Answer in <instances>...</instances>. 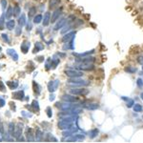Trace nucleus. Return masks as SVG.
Segmentation results:
<instances>
[{"label": "nucleus", "mask_w": 143, "mask_h": 143, "mask_svg": "<svg viewBox=\"0 0 143 143\" xmlns=\"http://www.w3.org/2000/svg\"><path fill=\"white\" fill-rule=\"evenodd\" d=\"M60 13H61V11L60 10H56L54 13H53V14H52V22H54L58 17H59V15H60Z\"/></svg>", "instance_id": "obj_1"}, {"label": "nucleus", "mask_w": 143, "mask_h": 143, "mask_svg": "<svg viewBox=\"0 0 143 143\" xmlns=\"http://www.w3.org/2000/svg\"><path fill=\"white\" fill-rule=\"evenodd\" d=\"M60 0H50V8L51 9H53L55 6H57L59 4Z\"/></svg>", "instance_id": "obj_2"}, {"label": "nucleus", "mask_w": 143, "mask_h": 143, "mask_svg": "<svg viewBox=\"0 0 143 143\" xmlns=\"http://www.w3.org/2000/svg\"><path fill=\"white\" fill-rule=\"evenodd\" d=\"M49 22H50V13H46L45 17H44V21H43V25L44 26H47L48 24H49Z\"/></svg>", "instance_id": "obj_3"}, {"label": "nucleus", "mask_w": 143, "mask_h": 143, "mask_svg": "<svg viewBox=\"0 0 143 143\" xmlns=\"http://www.w3.org/2000/svg\"><path fill=\"white\" fill-rule=\"evenodd\" d=\"M67 74L68 75H71V76H79V75H81V74H83V73H81V72H67Z\"/></svg>", "instance_id": "obj_4"}, {"label": "nucleus", "mask_w": 143, "mask_h": 143, "mask_svg": "<svg viewBox=\"0 0 143 143\" xmlns=\"http://www.w3.org/2000/svg\"><path fill=\"white\" fill-rule=\"evenodd\" d=\"M7 26H8L9 29H13V27L14 26V21H13V20H12V21H9V22L7 23Z\"/></svg>", "instance_id": "obj_5"}, {"label": "nucleus", "mask_w": 143, "mask_h": 143, "mask_svg": "<svg viewBox=\"0 0 143 143\" xmlns=\"http://www.w3.org/2000/svg\"><path fill=\"white\" fill-rule=\"evenodd\" d=\"M41 18H42L41 15H37V16H35V18H34V23H39V22L41 21Z\"/></svg>", "instance_id": "obj_6"}, {"label": "nucleus", "mask_w": 143, "mask_h": 143, "mask_svg": "<svg viewBox=\"0 0 143 143\" xmlns=\"http://www.w3.org/2000/svg\"><path fill=\"white\" fill-rule=\"evenodd\" d=\"M134 109H135V111H141V107H140L138 104H136V105L135 106V108H134Z\"/></svg>", "instance_id": "obj_7"}, {"label": "nucleus", "mask_w": 143, "mask_h": 143, "mask_svg": "<svg viewBox=\"0 0 143 143\" xmlns=\"http://www.w3.org/2000/svg\"><path fill=\"white\" fill-rule=\"evenodd\" d=\"M34 12H35V9L34 8H32L31 11H30V16H32L33 13H34Z\"/></svg>", "instance_id": "obj_8"}, {"label": "nucleus", "mask_w": 143, "mask_h": 143, "mask_svg": "<svg viewBox=\"0 0 143 143\" xmlns=\"http://www.w3.org/2000/svg\"><path fill=\"white\" fill-rule=\"evenodd\" d=\"M24 22H25V20H24V15H22V18L19 19V24H20V25H23Z\"/></svg>", "instance_id": "obj_9"}, {"label": "nucleus", "mask_w": 143, "mask_h": 143, "mask_svg": "<svg viewBox=\"0 0 143 143\" xmlns=\"http://www.w3.org/2000/svg\"><path fill=\"white\" fill-rule=\"evenodd\" d=\"M3 23H4L3 17H1V18H0V29H3Z\"/></svg>", "instance_id": "obj_10"}, {"label": "nucleus", "mask_w": 143, "mask_h": 143, "mask_svg": "<svg viewBox=\"0 0 143 143\" xmlns=\"http://www.w3.org/2000/svg\"><path fill=\"white\" fill-rule=\"evenodd\" d=\"M11 14H12V9L10 8V9H9V12H8V13H7V17H10Z\"/></svg>", "instance_id": "obj_11"}, {"label": "nucleus", "mask_w": 143, "mask_h": 143, "mask_svg": "<svg viewBox=\"0 0 143 143\" xmlns=\"http://www.w3.org/2000/svg\"><path fill=\"white\" fill-rule=\"evenodd\" d=\"M6 4H7V2H6L5 0H2V7H3V9H5V7H6Z\"/></svg>", "instance_id": "obj_12"}, {"label": "nucleus", "mask_w": 143, "mask_h": 143, "mask_svg": "<svg viewBox=\"0 0 143 143\" xmlns=\"http://www.w3.org/2000/svg\"><path fill=\"white\" fill-rule=\"evenodd\" d=\"M141 96H142V98H143V94H142V95H141Z\"/></svg>", "instance_id": "obj_13"}]
</instances>
